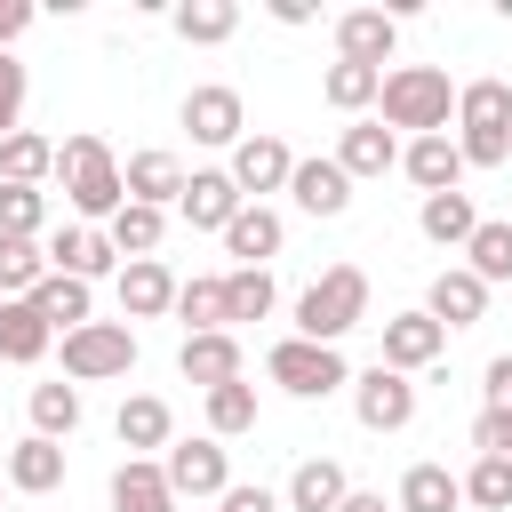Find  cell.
Segmentation results:
<instances>
[{
    "mask_svg": "<svg viewBox=\"0 0 512 512\" xmlns=\"http://www.w3.org/2000/svg\"><path fill=\"white\" fill-rule=\"evenodd\" d=\"M272 312V272H248V264H232L224 272V328H240V320H264Z\"/></svg>",
    "mask_w": 512,
    "mask_h": 512,
    "instance_id": "cell-37",
    "label": "cell"
},
{
    "mask_svg": "<svg viewBox=\"0 0 512 512\" xmlns=\"http://www.w3.org/2000/svg\"><path fill=\"white\" fill-rule=\"evenodd\" d=\"M240 208H248V192L232 184V168H192V184H184V200H176V216H184L192 232H224Z\"/></svg>",
    "mask_w": 512,
    "mask_h": 512,
    "instance_id": "cell-11",
    "label": "cell"
},
{
    "mask_svg": "<svg viewBox=\"0 0 512 512\" xmlns=\"http://www.w3.org/2000/svg\"><path fill=\"white\" fill-rule=\"evenodd\" d=\"M456 152H464V168H504L512 160V88L504 80H464L456 88Z\"/></svg>",
    "mask_w": 512,
    "mask_h": 512,
    "instance_id": "cell-2",
    "label": "cell"
},
{
    "mask_svg": "<svg viewBox=\"0 0 512 512\" xmlns=\"http://www.w3.org/2000/svg\"><path fill=\"white\" fill-rule=\"evenodd\" d=\"M288 176H296V152L280 136H240L232 144V184L240 192H288Z\"/></svg>",
    "mask_w": 512,
    "mask_h": 512,
    "instance_id": "cell-14",
    "label": "cell"
},
{
    "mask_svg": "<svg viewBox=\"0 0 512 512\" xmlns=\"http://www.w3.org/2000/svg\"><path fill=\"white\" fill-rule=\"evenodd\" d=\"M440 352H448V328H440L432 312H392V320H384V352H376L384 368L416 376V368H432Z\"/></svg>",
    "mask_w": 512,
    "mask_h": 512,
    "instance_id": "cell-12",
    "label": "cell"
},
{
    "mask_svg": "<svg viewBox=\"0 0 512 512\" xmlns=\"http://www.w3.org/2000/svg\"><path fill=\"white\" fill-rule=\"evenodd\" d=\"M32 312L48 320V328H88V280H72V272H48L40 288H32Z\"/></svg>",
    "mask_w": 512,
    "mask_h": 512,
    "instance_id": "cell-31",
    "label": "cell"
},
{
    "mask_svg": "<svg viewBox=\"0 0 512 512\" xmlns=\"http://www.w3.org/2000/svg\"><path fill=\"white\" fill-rule=\"evenodd\" d=\"M160 232H168V208H136V200H128V208L112 216V248H120L128 264H136V256H152V248H160Z\"/></svg>",
    "mask_w": 512,
    "mask_h": 512,
    "instance_id": "cell-40",
    "label": "cell"
},
{
    "mask_svg": "<svg viewBox=\"0 0 512 512\" xmlns=\"http://www.w3.org/2000/svg\"><path fill=\"white\" fill-rule=\"evenodd\" d=\"M112 512H176L168 472H160L152 456H128V464L112 472Z\"/></svg>",
    "mask_w": 512,
    "mask_h": 512,
    "instance_id": "cell-27",
    "label": "cell"
},
{
    "mask_svg": "<svg viewBox=\"0 0 512 512\" xmlns=\"http://www.w3.org/2000/svg\"><path fill=\"white\" fill-rule=\"evenodd\" d=\"M344 496H352L344 464H336V456H304V464L288 472V496H280V504H288V512H336Z\"/></svg>",
    "mask_w": 512,
    "mask_h": 512,
    "instance_id": "cell-23",
    "label": "cell"
},
{
    "mask_svg": "<svg viewBox=\"0 0 512 512\" xmlns=\"http://www.w3.org/2000/svg\"><path fill=\"white\" fill-rule=\"evenodd\" d=\"M336 168L360 184V176H384V168H400V136L384 128V120H352L344 136H336Z\"/></svg>",
    "mask_w": 512,
    "mask_h": 512,
    "instance_id": "cell-17",
    "label": "cell"
},
{
    "mask_svg": "<svg viewBox=\"0 0 512 512\" xmlns=\"http://www.w3.org/2000/svg\"><path fill=\"white\" fill-rule=\"evenodd\" d=\"M184 128H192V144H240L248 136V112H240V88H224V80H208V88H192L184 96Z\"/></svg>",
    "mask_w": 512,
    "mask_h": 512,
    "instance_id": "cell-10",
    "label": "cell"
},
{
    "mask_svg": "<svg viewBox=\"0 0 512 512\" xmlns=\"http://www.w3.org/2000/svg\"><path fill=\"white\" fill-rule=\"evenodd\" d=\"M472 448H480V456H512V416H504V408H480V416H472Z\"/></svg>",
    "mask_w": 512,
    "mask_h": 512,
    "instance_id": "cell-44",
    "label": "cell"
},
{
    "mask_svg": "<svg viewBox=\"0 0 512 512\" xmlns=\"http://www.w3.org/2000/svg\"><path fill=\"white\" fill-rule=\"evenodd\" d=\"M136 368V328L128 320H88L64 336V376L72 384H104V376H128Z\"/></svg>",
    "mask_w": 512,
    "mask_h": 512,
    "instance_id": "cell-6",
    "label": "cell"
},
{
    "mask_svg": "<svg viewBox=\"0 0 512 512\" xmlns=\"http://www.w3.org/2000/svg\"><path fill=\"white\" fill-rule=\"evenodd\" d=\"M176 272L160 264V256H136V264H120V312L128 320H160V312H176Z\"/></svg>",
    "mask_w": 512,
    "mask_h": 512,
    "instance_id": "cell-15",
    "label": "cell"
},
{
    "mask_svg": "<svg viewBox=\"0 0 512 512\" xmlns=\"http://www.w3.org/2000/svg\"><path fill=\"white\" fill-rule=\"evenodd\" d=\"M352 416H360L368 432H400V424H416V384L376 360L368 376H352Z\"/></svg>",
    "mask_w": 512,
    "mask_h": 512,
    "instance_id": "cell-8",
    "label": "cell"
},
{
    "mask_svg": "<svg viewBox=\"0 0 512 512\" xmlns=\"http://www.w3.org/2000/svg\"><path fill=\"white\" fill-rule=\"evenodd\" d=\"M176 368H184L200 392H224V384H240V336H232V328L184 336V344H176Z\"/></svg>",
    "mask_w": 512,
    "mask_h": 512,
    "instance_id": "cell-16",
    "label": "cell"
},
{
    "mask_svg": "<svg viewBox=\"0 0 512 512\" xmlns=\"http://www.w3.org/2000/svg\"><path fill=\"white\" fill-rule=\"evenodd\" d=\"M48 344H56V328L32 312V296H0V360L32 368V360H48Z\"/></svg>",
    "mask_w": 512,
    "mask_h": 512,
    "instance_id": "cell-19",
    "label": "cell"
},
{
    "mask_svg": "<svg viewBox=\"0 0 512 512\" xmlns=\"http://www.w3.org/2000/svg\"><path fill=\"white\" fill-rule=\"evenodd\" d=\"M120 264V248H112V232H88V224H56L48 232V272H72V280H104Z\"/></svg>",
    "mask_w": 512,
    "mask_h": 512,
    "instance_id": "cell-13",
    "label": "cell"
},
{
    "mask_svg": "<svg viewBox=\"0 0 512 512\" xmlns=\"http://www.w3.org/2000/svg\"><path fill=\"white\" fill-rule=\"evenodd\" d=\"M368 320V272L360 264H328L304 296H296V336L304 344H336Z\"/></svg>",
    "mask_w": 512,
    "mask_h": 512,
    "instance_id": "cell-3",
    "label": "cell"
},
{
    "mask_svg": "<svg viewBox=\"0 0 512 512\" xmlns=\"http://www.w3.org/2000/svg\"><path fill=\"white\" fill-rule=\"evenodd\" d=\"M264 376H272L280 392H296V400H328L336 384H352L344 352H336V344H304V336H280V344L264 352Z\"/></svg>",
    "mask_w": 512,
    "mask_h": 512,
    "instance_id": "cell-5",
    "label": "cell"
},
{
    "mask_svg": "<svg viewBox=\"0 0 512 512\" xmlns=\"http://www.w3.org/2000/svg\"><path fill=\"white\" fill-rule=\"evenodd\" d=\"M240 432H256V384L248 376L208 392V440H240Z\"/></svg>",
    "mask_w": 512,
    "mask_h": 512,
    "instance_id": "cell-38",
    "label": "cell"
},
{
    "mask_svg": "<svg viewBox=\"0 0 512 512\" xmlns=\"http://www.w3.org/2000/svg\"><path fill=\"white\" fill-rule=\"evenodd\" d=\"M336 512H384V496H376V488H352V496H344Z\"/></svg>",
    "mask_w": 512,
    "mask_h": 512,
    "instance_id": "cell-48",
    "label": "cell"
},
{
    "mask_svg": "<svg viewBox=\"0 0 512 512\" xmlns=\"http://www.w3.org/2000/svg\"><path fill=\"white\" fill-rule=\"evenodd\" d=\"M216 512H288V504H280L272 488H224V504H216Z\"/></svg>",
    "mask_w": 512,
    "mask_h": 512,
    "instance_id": "cell-45",
    "label": "cell"
},
{
    "mask_svg": "<svg viewBox=\"0 0 512 512\" xmlns=\"http://www.w3.org/2000/svg\"><path fill=\"white\" fill-rule=\"evenodd\" d=\"M176 32H184L192 48H216V40L240 32V0H184V8H176Z\"/></svg>",
    "mask_w": 512,
    "mask_h": 512,
    "instance_id": "cell-32",
    "label": "cell"
},
{
    "mask_svg": "<svg viewBox=\"0 0 512 512\" xmlns=\"http://www.w3.org/2000/svg\"><path fill=\"white\" fill-rule=\"evenodd\" d=\"M464 504V480L448 464H408L400 472V512H456Z\"/></svg>",
    "mask_w": 512,
    "mask_h": 512,
    "instance_id": "cell-29",
    "label": "cell"
},
{
    "mask_svg": "<svg viewBox=\"0 0 512 512\" xmlns=\"http://www.w3.org/2000/svg\"><path fill=\"white\" fill-rule=\"evenodd\" d=\"M464 504H480V512H512V456H480V464L464 472Z\"/></svg>",
    "mask_w": 512,
    "mask_h": 512,
    "instance_id": "cell-42",
    "label": "cell"
},
{
    "mask_svg": "<svg viewBox=\"0 0 512 512\" xmlns=\"http://www.w3.org/2000/svg\"><path fill=\"white\" fill-rule=\"evenodd\" d=\"M320 96H328L336 112H368V104L384 96V72H368V64H328V72H320Z\"/></svg>",
    "mask_w": 512,
    "mask_h": 512,
    "instance_id": "cell-36",
    "label": "cell"
},
{
    "mask_svg": "<svg viewBox=\"0 0 512 512\" xmlns=\"http://www.w3.org/2000/svg\"><path fill=\"white\" fill-rule=\"evenodd\" d=\"M400 168H408V184H416L424 200H432V192H456V184H464V152H456V136H408Z\"/></svg>",
    "mask_w": 512,
    "mask_h": 512,
    "instance_id": "cell-18",
    "label": "cell"
},
{
    "mask_svg": "<svg viewBox=\"0 0 512 512\" xmlns=\"http://www.w3.org/2000/svg\"><path fill=\"white\" fill-rule=\"evenodd\" d=\"M24 88H32V80H24V64H16V56H0V144H8V136H16V120H24Z\"/></svg>",
    "mask_w": 512,
    "mask_h": 512,
    "instance_id": "cell-43",
    "label": "cell"
},
{
    "mask_svg": "<svg viewBox=\"0 0 512 512\" xmlns=\"http://www.w3.org/2000/svg\"><path fill=\"white\" fill-rule=\"evenodd\" d=\"M48 232V192L40 184H0V240H40Z\"/></svg>",
    "mask_w": 512,
    "mask_h": 512,
    "instance_id": "cell-35",
    "label": "cell"
},
{
    "mask_svg": "<svg viewBox=\"0 0 512 512\" xmlns=\"http://www.w3.org/2000/svg\"><path fill=\"white\" fill-rule=\"evenodd\" d=\"M280 240H288V224H280V216H272L264 200H248V208H240V216L224 224V248H232V256H240L248 272H264V256H280Z\"/></svg>",
    "mask_w": 512,
    "mask_h": 512,
    "instance_id": "cell-24",
    "label": "cell"
},
{
    "mask_svg": "<svg viewBox=\"0 0 512 512\" xmlns=\"http://www.w3.org/2000/svg\"><path fill=\"white\" fill-rule=\"evenodd\" d=\"M120 176H128V200H136V208H168V200H184V184H192L176 152H128Z\"/></svg>",
    "mask_w": 512,
    "mask_h": 512,
    "instance_id": "cell-20",
    "label": "cell"
},
{
    "mask_svg": "<svg viewBox=\"0 0 512 512\" xmlns=\"http://www.w3.org/2000/svg\"><path fill=\"white\" fill-rule=\"evenodd\" d=\"M288 192H296L304 216H344V208H352V176L336 168V152H328V160H296Z\"/></svg>",
    "mask_w": 512,
    "mask_h": 512,
    "instance_id": "cell-21",
    "label": "cell"
},
{
    "mask_svg": "<svg viewBox=\"0 0 512 512\" xmlns=\"http://www.w3.org/2000/svg\"><path fill=\"white\" fill-rule=\"evenodd\" d=\"M464 272L472 280H512V216H480V232L464 240Z\"/></svg>",
    "mask_w": 512,
    "mask_h": 512,
    "instance_id": "cell-30",
    "label": "cell"
},
{
    "mask_svg": "<svg viewBox=\"0 0 512 512\" xmlns=\"http://www.w3.org/2000/svg\"><path fill=\"white\" fill-rule=\"evenodd\" d=\"M112 432H120V448H176V416H168L160 392H128L120 416H112Z\"/></svg>",
    "mask_w": 512,
    "mask_h": 512,
    "instance_id": "cell-26",
    "label": "cell"
},
{
    "mask_svg": "<svg viewBox=\"0 0 512 512\" xmlns=\"http://www.w3.org/2000/svg\"><path fill=\"white\" fill-rule=\"evenodd\" d=\"M392 48H400V16H392V8H344V16H336V64L384 72Z\"/></svg>",
    "mask_w": 512,
    "mask_h": 512,
    "instance_id": "cell-9",
    "label": "cell"
},
{
    "mask_svg": "<svg viewBox=\"0 0 512 512\" xmlns=\"http://www.w3.org/2000/svg\"><path fill=\"white\" fill-rule=\"evenodd\" d=\"M384 128H408V136H448V112H456V88L440 64H400L384 72Z\"/></svg>",
    "mask_w": 512,
    "mask_h": 512,
    "instance_id": "cell-4",
    "label": "cell"
},
{
    "mask_svg": "<svg viewBox=\"0 0 512 512\" xmlns=\"http://www.w3.org/2000/svg\"><path fill=\"white\" fill-rule=\"evenodd\" d=\"M56 184H64V200H72V216H120L128 208V176H120V160H112V144L104 136H64L56 144Z\"/></svg>",
    "mask_w": 512,
    "mask_h": 512,
    "instance_id": "cell-1",
    "label": "cell"
},
{
    "mask_svg": "<svg viewBox=\"0 0 512 512\" xmlns=\"http://www.w3.org/2000/svg\"><path fill=\"white\" fill-rule=\"evenodd\" d=\"M8 488H16V496H48V488H64V440L24 432V440L8 448Z\"/></svg>",
    "mask_w": 512,
    "mask_h": 512,
    "instance_id": "cell-22",
    "label": "cell"
},
{
    "mask_svg": "<svg viewBox=\"0 0 512 512\" xmlns=\"http://www.w3.org/2000/svg\"><path fill=\"white\" fill-rule=\"evenodd\" d=\"M424 312H432L440 328H472V320L488 312V280H472L464 264H448V272L432 280V296H424Z\"/></svg>",
    "mask_w": 512,
    "mask_h": 512,
    "instance_id": "cell-25",
    "label": "cell"
},
{
    "mask_svg": "<svg viewBox=\"0 0 512 512\" xmlns=\"http://www.w3.org/2000/svg\"><path fill=\"white\" fill-rule=\"evenodd\" d=\"M40 176H56V144L32 136V128H16L0 144V184H40Z\"/></svg>",
    "mask_w": 512,
    "mask_h": 512,
    "instance_id": "cell-33",
    "label": "cell"
},
{
    "mask_svg": "<svg viewBox=\"0 0 512 512\" xmlns=\"http://www.w3.org/2000/svg\"><path fill=\"white\" fill-rule=\"evenodd\" d=\"M416 224H424L432 248H464V240L480 232V208H472V192H432V200L416 208Z\"/></svg>",
    "mask_w": 512,
    "mask_h": 512,
    "instance_id": "cell-28",
    "label": "cell"
},
{
    "mask_svg": "<svg viewBox=\"0 0 512 512\" xmlns=\"http://www.w3.org/2000/svg\"><path fill=\"white\" fill-rule=\"evenodd\" d=\"M48 280V240H0V296H32Z\"/></svg>",
    "mask_w": 512,
    "mask_h": 512,
    "instance_id": "cell-39",
    "label": "cell"
},
{
    "mask_svg": "<svg viewBox=\"0 0 512 512\" xmlns=\"http://www.w3.org/2000/svg\"><path fill=\"white\" fill-rule=\"evenodd\" d=\"M480 392H488V408H504V416H512V352H504V360H488V384H480Z\"/></svg>",
    "mask_w": 512,
    "mask_h": 512,
    "instance_id": "cell-46",
    "label": "cell"
},
{
    "mask_svg": "<svg viewBox=\"0 0 512 512\" xmlns=\"http://www.w3.org/2000/svg\"><path fill=\"white\" fill-rule=\"evenodd\" d=\"M32 24V0H0V56H8V40Z\"/></svg>",
    "mask_w": 512,
    "mask_h": 512,
    "instance_id": "cell-47",
    "label": "cell"
},
{
    "mask_svg": "<svg viewBox=\"0 0 512 512\" xmlns=\"http://www.w3.org/2000/svg\"><path fill=\"white\" fill-rule=\"evenodd\" d=\"M160 472H168V488H176V504L192 496V504H224V488H232V464H224V440H176L168 456H160Z\"/></svg>",
    "mask_w": 512,
    "mask_h": 512,
    "instance_id": "cell-7",
    "label": "cell"
},
{
    "mask_svg": "<svg viewBox=\"0 0 512 512\" xmlns=\"http://www.w3.org/2000/svg\"><path fill=\"white\" fill-rule=\"evenodd\" d=\"M32 432L40 440H72L80 432V384H32Z\"/></svg>",
    "mask_w": 512,
    "mask_h": 512,
    "instance_id": "cell-34",
    "label": "cell"
},
{
    "mask_svg": "<svg viewBox=\"0 0 512 512\" xmlns=\"http://www.w3.org/2000/svg\"><path fill=\"white\" fill-rule=\"evenodd\" d=\"M176 312L192 320V336H216V328H224V272L184 280V288H176Z\"/></svg>",
    "mask_w": 512,
    "mask_h": 512,
    "instance_id": "cell-41",
    "label": "cell"
},
{
    "mask_svg": "<svg viewBox=\"0 0 512 512\" xmlns=\"http://www.w3.org/2000/svg\"><path fill=\"white\" fill-rule=\"evenodd\" d=\"M192 512H208V504H192Z\"/></svg>",
    "mask_w": 512,
    "mask_h": 512,
    "instance_id": "cell-49",
    "label": "cell"
}]
</instances>
